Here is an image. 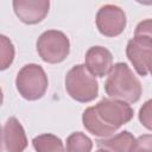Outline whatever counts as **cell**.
Returning a JSON list of instances; mask_svg holds the SVG:
<instances>
[{
    "label": "cell",
    "mask_w": 152,
    "mask_h": 152,
    "mask_svg": "<svg viewBox=\"0 0 152 152\" xmlns=\"http://www.w3.org/2000/svg\"><path fill=\"white\" fill-rule=\"evenodd\" d=\"M132 107L124 101L102 99L93 107H88L82 115L86 129L96 137H109L133 118Z\"/></svg>",
    "instance_id": "6da1fadb"
},
{
    "label": "cell",
    "mask_w": 152,
    "mask_h": 152,
    "mask_svg": "<svg viewBox=\"0 0 152 152\" xmlns=\"http://www.w3.org/2000/svg\"><path fill=\"white\" fill-rule=\"evenodd\" d=\"M126 55L140 76H146L152 61V39L147 36H135L127 43Z\"/></svg>",
    "instance_id": "8992f818"
},
{
    "label": "cell",
    "mask_w": 152,
    "mask_h": 152,
    "mask_svg": "<svg viewBox=\"0 0 152 152\" xmlns=\"http://www.w3.org/2000/svg\"><path fill=\"white\" fill-rule=\"evenodd\" d=\"M96 152H103V151H102V150H97Z\"/></svg>",
    "instance_id": "d6986e66"
},
{
    "label": "cell",
    "mask_w": 152,
    "mask_h": 152,
    "mask_svg": "<svg viewBox=\"0 0 152 152\" xmlns=\"http://www.w3.org/2000/svg\"><path fill=\"white\" fill-rule=\"evenodd\" d=\"M48 76L44 69L34 63L24 65L15 78L17 90L28 101H36L43 97L48 89Z\"/></svg>",
    "instance_id": "277c9868"
},
{
    "label": "cell",
    "mask_w": 152,
    "mask_h": 152,
    "mask_svg": "<svg viewBox=\"0 0 152 152\" xmlns=\"http://www.w3.org/2000/svg\"><path fill=\"white\" fill-rule=\"evenodd\" d=\"M84 66L94 77H103L113 68V56L103 46H91L86 53Z\"/></svg>",
    "instance_id": "9c48e42d"
},
{
    "label": "cell",
    "mask_w": 152,
    "mask_h": 152,
    "mask_svg": "<svg viewBox=\"0 0 152 152\" xmlns=\"http://www.w3.org/2000/svg\"><path fill=\"white\" fill-rule=\"evenodd\" d=\"M104 90L110 99L127 103L137 102L142 93L141 83L126 63L113 65L104 83Z\"/></svg>",
    "instance_id": "7a4b0ae2"
},
{
    "label": "cell",
    "mask_w": 152,
    "mask_h": 152,
    "mask_svg": "<svg viewBox=\"0 0 152 152\" xmlns=\"http://www.w3.org/2000/svg\"><path fill=\"white\" fill-rule=\"evenodd\" d=\"M65 89L78 102H90L99 94L96 78L82 64L72 66L65 76Z\"/></svg>",
    "instance_id": "3957f363"
},
{
    "label": "cell",
    "mask_w": 152,
    "mask_h": 152,
    "mask_svg": "<svg viewBox=\"0 0 152 152\" xmlns=\"http://www.w3.org/2000/svg\"><path fill=\"white\" fill-rule=\"evenodd\" d=\"M96 26L101 34L116 37L126 27V14L115 5H104L96 14Z\"/></svg>",
    "instance_id": "52a82bcc"
},
{
    "label": "cell",
    "mask_w": 152,
    "mask_h": 152,
    "mask_svg": "<svg viewBox=\"0 0 152 152\" xmlns=\"http://www.w3.org/2000/svg\"><path fill=\"white\" fill-rule=\"evenodd\" d=\"M135 36H147L152 39V19H145L140 21L135 27Z\"/></svg>",
    "instance_id": "e0dca14e"
},
{
    "label": "cell",
    "mask_w": 152,
    "mask_h": 152,
    "mask_svg": "<svg viewBox=\"0 0 152 152\" xmlns=\"http://www.w3.org/2000/svg\"><path fill=\"white\" fill-rule=\"evenodd\" d=\"M148 71H150V74H151V76H152V61H151V63H150V65H148Z\"/></svg>",
    "instance_id": "ac0fdd59"
},
{
    "label": "cell",
    "mask_w": 152,
    "mask_h": 152,
    "mask_svg": "<svg viewBox=\"0 0 152 152\" xmlns=\"http://www.w3.org/2000/svg\"><path fill=\"white\" fill-rule=\"evenodd\" d=\"M32 145L36 152H64L62 140L57 135L50 133L40 134L33 138Z\"/></svg>",
    "instance_id": "7c38bea8"
},
{
    "label": "cell",
    "mask_w": 152,
    "mask_h": 152,
    "mask_svg": "<svg viewBox=\"0 0 152 152\" xmlns=\"http://www.w3.org/2000/svg\"><path fill=\"white\" fill-rule=\"evenodd\" d=\"M139 121L145 128L152 131V99L147 100L139 109Z\"/></svg>",
    "instance_id": "2e32d148"
},
{
    "label": "cell",
    "mask_w": 152,
    "mask_h": 152,
    "mask_svg": "<svg viewBox=\"0 0 152 152\" xmlns=\"http://www.w3.org/2000/svg\"><path fill=\"white\" fill-rule=\"evenodd\" d=\"M93 147L91 140L81 132L71 133L66 139L64 152H90Z\"/></svg>",
    "instance_id": "4fadbf2b"
},
{
    "label": "cell",
    "mask_w": 152,
    "mask_h": 152,
    "mask_svg": "<svg viewBox=\"0 0 152 152\" xmlns=\"http://www.w3.org/2000/svg\"><path fill=\"white\" fill-rule=\"evenodd\" d=\"M134 137L128 131H122L110 138H103L97 140L99 150L103 152H129L133 142Z\"/></svg>",
    "instance_id": "8fae6325"
},
{
    "label": "cell",
    "mask_w": 152,
    "mask_h": 152,
    "mask_svg": "<svg viewBox=\"0 0 152 152\" xmlns=\"http://www.w3.org/2000/svg\"><path fill=\"white\" fill-rule=\"evenodd\" d=\"M1 70H5L6 68H8L14 58V48L12 42L6 37V36H1Z\"/></svg>",
    "instance_id": "5bb4252c"
},
{
    "label": "cell",
    "mask_w": 152,
    "mask_h": 152,
    "mask_svg": "<svg viewBox=\"0 0 152 152\" xmlns=\"http://www.w3.org/2000/svg\"><path fill=\"white\" fill-rule=\"evenodd\" d=\"M2 144L6 152H24L27 146V138L21 124L10 118L2 127Z\"/></svg>",
    "instance_id": "30bf717a"
},
{
    "label": "cell",
    "mask_w": 152,
    "mask_h": 152,
    "mask_svg": "<svg viewBox=\"0 0 152 152\" xmlns=\"http://www.w3.org/2000/svg\"><path fill=\"white\" fill-rule=\"evenodd\" d=\"M37 52L46 63H61L70 52L69 39L62 31L48 30L37 40Z\"/></svg>",
    "instance_id": "5b68a950"
},
{
    "label": "cell",
    "mask_w": 152,
    "mask_h": 152,
    "mask_svg": "<svg viewBox=\"0 0 152 152\" xmlns=\"http://www.w3.org/2000/svg\"><path fill=\"white\" fill-rule=\"evenodd\" d=\"M129 152H152V134H142L138 137Z\"/></svg>",
    "instance_id": "9a60e30c"
},
{
    "label": "cell",
    "mask_w": 152,
    "mask_h": 152,
    "mask_svg": "<svg viewBox=\"0 0 152 152\" xmlns=\"http://www.w3.org/2000/svg\"><path fill=\"white\" fill-rule=\"evenodd\" d=\"M50 2L46 0H15L13 1V10L15 15L25 24L33 25L40 23L48 14Z\"/></svg>",
    "instance_id": "ba28073f"
}]
</instances>
